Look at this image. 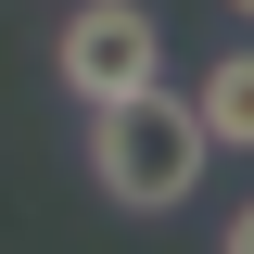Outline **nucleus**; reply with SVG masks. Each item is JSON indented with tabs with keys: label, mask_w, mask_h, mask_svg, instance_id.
I'll use <instances>...</instances> for the list:
<instances>
[{
	"label": "nucleus",
	"mask_w": 254,
	"mask_h": 254,
	"mask_svg": "<svg viewBox=\"0 0 254 254\" xmlns=\"http://www.w3.org/2000/svg\"><path fill=\"white\" fill-rule=\"evenodd\" d=\"M203 165H216V140H203V115H190L165 76L127 89V102H89V178H102V203L165 216V203L203 190Z\"/></svg>",
	"instance_id": "obj_1"
},
{
	"label": "nucleus",
	"mask_w": 254,
	"mask_h": 254,
	"mask_svg": "<svg viewBox=\"0 0 254 254\" xmlns=\"http://www.w3.org/2000/svg\"><path fill=\"white\" fill-rule=\"evenodd\" d=\"M51 76H64L76 102H127V89H153V76H165V26L140 13V0H89V13H64Z\"/></svg>",
	"instance_id": "obj_2"
},
{
	"label": "nucleus",
	"mask_w": 254,
	"mask_h": 254,
	"mask_svg": "<svg viewBox=\"0 0 254 254\" xmlns=\"http://www.w3.org/2000/svg\"><path fill=\"white\" fill-rule=\"evenodd\" d=\"M190 115H203L216 153H254V51H216V64H203V102H190Z\"/></svg>",
	"instance_id": "obj_3"
},
{
	"label": "nucleus",
	"mask_w": 254,
	"mask_h": 254,
	"mask_svg": "<svg viewBox=\"0 0 254 254\" xmlns=\"http://www.w3.org/2000/svg\"><path fill=\"white\" fill-rule=\"evenodd\" d=\"M216 242H229V254H254V203H242V216H229V229H216Z\"/></svg>",
	"instance_id": "obj_4"
},
{
	"label": "nucleus",
	"mask_w": 254,
	"mask_h": 254,
	"mask_svg": "<svg viewBox=\"0 0 254 254\" xmlns=\"http://www.w3.org/2000/svg\"><path fill=\"white\" fill-rule=\"evenodd\" d=\"M229 13H242V26H254V0H229Z\"/></svg>",
	"instance_id": "obj_5"
}]
</instances>
